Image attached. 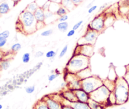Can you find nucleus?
<instances>
[{
	"label": "nucleus",
	"instance_id": "18",
	"mask_svg": "<svg viewBox=\"0 0 129 109\" xmlns=\"http://www.w3.org/2000/svg\"><path fill=\"white\" fill-rule=\"evenodd\" d=\"M88 103L90 107V109H104L105 107H106L105 105L99 103L91 98L89 100Z\"/></svg>",
	"mask_w": 129,
	"mask_h": 109
},
{
	"label": "nucleus",
	"instance_id": "42",
	"mask_svg": "<svg viewBox=\"0 0 129 109\" xmlns=\"http://www.w3.org/2000/svg\"><path fill=\"white\" fill-rule=\"evenodd\" d=\"M45 22H40V21H37V30L42 29L44 26H45Z\"/></svg>",
	"mask_w": 129,
	"mask_h": 109
},
{
	"label": "nucleus",
	"instance_id": "9",
	"mask_svg": "<svg viewBox=\"0 0 129 109\" xmlns=\"http://www.w3.org/2000/svg\"><path fill=\"white\" fill-rule=\"evenodd\" d=\"M94 53V45L90 44H83L78 45L77 44L74 49V54H81L90 58Z\"/></svg>",
	"mask_w": 129,
	"mask_h": 109
},
{
	"label": "nucleus",
	"instance_id": "27",
	"mask_svg": "<svg viewBox=\"0 0 129 109\" xmlns=\"http://www.w3.org/2000/svg\"><path fill=\"white\" fill-rule=\"evenodd\" d=\"M10 66V61L8 59H3L0 61V68L3 70H6L9 68Z\"/></svg>",
	"mask_w": 129,
	"mask_h": 109
},
{
	"label": "nucleus",
	"instance_id": "36",
	"mask_svg": "<svg viewBox=\"0 0 129 109\" xmlns=\"http://www.w3.org/2000/svg\"><path fill=\"white\" fill-rule=\"evenodd\" d=\"M35 89V87L34 85L30 86V87H27L25 88V92L28 93V94H31L34 92Z\"/></svg>",
	"mask_w": 129,
	"mask_h": 109
},
{
	"label": "nucleus",
	"instance_id": "41",
	"mask_svg": "<svg viewBox=\"0 0 129 109\" xmlns=\"http://www.w3.org/2000/svg\"><path fill=\"white\" fill-rule=\"evenodd\" d=\"M48 1H49V0H35V2L37 3L38 6H39V7H42V6L45 3L47 2Z\"/></svg>",
	"mask_w": 129,
	"mask_h": 109
},
{
	"label": "nucleus",
	"instance_id": "35",
	"mask_svg": "<svg viewBox=\"0 0 129 109\" xmlns=\"http://www.w3.org/2000/svg\"><path fill=\"white\" fill-rule=\"evenodd\" d=\"M68 45H66L65 46L63 47V49H62L61 51H60V54H59V58H63V57L66 54L67 52H68Z\"/></svg>",
	"mask_w": 129,
	"mask_h": 109
},
{
	"label": "nucleus",
	"instance_id": "32",
	"mask_svg": "<svg viewBox=\"0 0 129 109\" xmlns=\"http://www.w3.org/2000/svg\"><path fill=\"white\" fill-rule=\"evenodd\" d=\"M56 55H57V52H55L54 50H51L48 51L45 54V57H46L47 58H49V59L52 60V59H54V58H55Z\"/></svg>",
	"mask_w": 129,
	"mask_h": 109
},
{
	"label": "nucleus",
	"instance_id": "56",
	"mask_svg": "<svg viewBox=\"0 0 129 109\" xmlns=\"http://www.w3.org/2000/svg\"><path fill=\"white\" fill-rule=\"evenodd\" d=\"M2 56H3V52L0 50V59L2 58Z\"/></svg>",
	"mask_w": 129,
	"mask_h": 109
},
{
	"label": "nucleus",
	"instance_id": "50",
	"mask_svg": "<svg viewBox=\"0 0 129 109\" xmlns=\"http://www.w3.org/2000/svg\"><path fill=\"white\" fill-rule=\"evenodd\" d=\"M107 3H105V4H103V5H102V6L100 7L99 11H102V10H105V8L107 7Z\"/></svg>",
	"mask_w": 129,
	"mask_h": 109
},
{
	"label": "nucleus",
	"instance_id": "5",
	"mask_svg": "<svg viewBox=\"0 0 129 109\" xmlns=\"http://www.w3.org/2000/svg\"><path fill=\"white\" fill-rule=\"evenodd\" d=\"M110 92V91L103 85L98 89L89 94L90 98L107 106V100H108V98Z\"/></svg>",
	"mask_w": 129,
	"mask_h": 109
},
{
	"label": "nucleus",
	"instance_id": "15",
	"mask_svg": "<svg viewBox=\"0 0 129 109\" xmlns=\"http://www.w3.org/2000/svg\"><path fill=\"white\" fill-rule=\"evenodd\" d=\"M34 16L37 21L44 22L45 20V11L42 7H39L37 10L34 13Z\"/></svg>",
	"mask_w": 129,
	"mask_h": 109
},
{
	"label": "nucleus",
	"instance_id": "8",
	"mask_svg": "<svg viewBox=\"0 0 129 109\" xmlns=\"http://www.w3.org/2000/svg\"><path fill=\"white\" fill-rule=\"evenodd\" d=\"M105 15H104V14H101V15H98L96 17H94L93 19V20L89 23L88 27L92 29V30H95L98 33L102 32L105 29Z\"/></svg>",
	"mask_w": 129,
	"mask_h": 109
},
{
	"label": "nucleus",
	"instance_id": "22",
	"mask_svg": "<svg viewBox=\"0 0 129 109\" xmlns=\"http://www.w3.org/2000/svg\"><path fill=\"white\" fill-rule=\"evenodd\" d=\"M33 109H49L46 102L43 98L37 102Z\"/></svg>",
	"mask_w": 129,
	"mask_h": 109
},
{
	"label": "nucleus",
	"instance_id": "37",
	"mask_svg": "<svg viewBox=\"0 0 129 109\" xmlns=\"http://www.w3.org/2000/svg\"><path fill=\"white\" fill-rule=\"evenodd\" d=\"M59 75H60V74H57V73H51V74L48 76V79H49V81H54V79H56V78H57Z\"/></svg>",
	"mask_w": 129,
	"mask_h": 109
},
{
	"label": "nucleus",
	"instance_id": "13",
	"mask_svg": "<svg viewBox=\"0 0 129 109\" xmlns=\"http://www.w3.org/2000/svg\"><path fill=\"white\" fill-rule=\"evenodd\" d=\"M10 9L11 6L7 0H0V15L8 13Z\"/></svg>",
	"mask_w": 129,
	"mask_h": 109
},
{
	"label": "nucleus",
	"instance_id": "28",
	"mask_svg": "<svg viewBox=\"0 0 129 109\" xmlns=\"http://www.w3.org/2000/svg\"><path fill=\"white\" fill-rule=\"evenodd\" d=\"M60 6V4L51 2L49 10L50 11H51V12L54 13H55L57 12V11L58 10V9L59 8Z\"/></svg>",
	"mask_w": 129,
	"mask_h": 109
},
{
	"label": "nucleus",
	"instance_id": "12",
	"mask_svg": "<svg viewBox=\"0 0 129 109\" xmlns=\"http://www.w3.org/2000/svg\"><path fill=\"white\" fill-rule=\"evenodd\" d=\"M62 95L64 99L67 100L70 102H74L78 101L74 90L70 89H67L62 92Z\"/></svg>",
	"mask_w": 129,
	"mask_h": 109
},
{
	"label": "nucleus",
	"instance_id": "6",
	"mask_svg": "<svg viewBox=\"0 0 129 109\" xmlns=\"http://www.w3.org/2000/svg\"><path fill=\"white\" fill-rule=\"evenodd\" d=\"M99 33L88 27L84 35L78 41V45L90 44L94 45L98 39Z\"/></svg>",
	"mask_w": 129,
	"mask_h": 109
},
{
	"label": "nucleus",
	"instance_id": "17",
	"mask_svg": "<svg viewBox=\"0 0 129 109\" xmlns=\"http://www.w3.org/2000/svg\"><path fill=\"white\" fill-rule=\"evenodd\" d=\"M56 16H58L55 13L51 12L49 10L45 11V20H44V22H45V25L47 24H49L50 23H52V21H54L55 20V18Z\"/></svg>",
	"mask_w": 129,
	"mask_h": 109
},
{
	"label": "nucleus",
	"instance_id": "2",
	"mask_svg": "<svg viewBox=\"0 0 129 109\" xmlns=\"http://www.w3.org/2000/svg\"><path fill=\"white\" fill-rule=\"evenodd\" d=\"M88 67H90V58L81 54H73L67 63L66 71L77 74Z\"/></svg>",
	"mask_w": 129,
	"mask_h": 109
},
{
	"label": "nucleus",
	"instance_id": "46",
	"mask_svg": "<svg viewBox=\"0 0 129 109\" xmlns=\"http://www.w3.org/2000/svg\"><path fill=\"white\" fill-rule=\"evenodd\" d=\"M42 64H43L42 62H40V63H38L37 64L35 65V68H35V70H39V69H40V68L42 67Z\"/></svg>",
	"mask_w": 129,
	"mask_h": 109
},
{
	"label": "nucleus",
	"instance_id": "7",
	"mask_svg": "<svg viewBox=\"0 0 129 109\" xmlns=\"http://www.w3.org/2000/svg\"><path fill=\"white\" fill-rule=\"evenodd\" d=\"M65 81H66L68 89L76 90L81 88V80L77 76L76 74L66 72L65 76Z\"/></svg>",
	"mask_w": 129,
	"mask_h": 109
},
{
	"label": "nucleus",
	"instance_id": "20",
	"mask_svg": "<svg viewBox=\"0 0 129 109\" xmlns=\"http://www.w3.org/2000/svg\"><path fill=\"white\" fill-rule=\"evenodd\" d=\"M115 20V17L113 15H105V28H108L112 26L114 23Z\"/></svg>",
	"mask_w": 129,
	"mask_h": 109
},
{
	"label": "nucleus",
	"instance_id": "44",
	"mask_svg": "<svg viewBox=\"0 0 129 109\" xmlns=\"http://www.w3.org/2000/svg\"><path fill=\"white\" fill-rule=\"evenodd\" d=\"M44 53L42 51H37L35 53V54H34L35 58H41V57L44 56Z\"/></svg>",
	"mask_w": 129,
	"mask_h": 109
},
{
	"label": "nucleus",
	"instance_id": "23",
	"mask_svg": "<svg viewBox=\"0 0 129 109\" xmlns=\"http://www.w3.org/2000/svg\"><path fill=\"white\" fill-rule=\"evenodd\" d=\"M103 85L105 86L111 92H113L115 88V81H112L109 80L107 78L105 80L103 81Z\"/></svg>",
	"mask_w": 129,
	"mask_h": 109
},
{
	"label": "nucleus",
	"instance_id": "52",
	"mask_svg": "<svg viewBox=\"0 0 129 109\" xmlns=\"http://www.w3.org/2000/svg\"><path fill=\"white\" fill-rule=\"evenodd\" d=\"M94 1H91V3H89L88 4V5H87V6H86V7H87V8H88V9H89V8H91V7L92 6H93V3H94Z\"/></svg>",
	"mask_w": 129,
	"mask_h": 109
},
{
	"label": "nucleus",
	"instance_id": "4",
	"mask_svg": "<svg viewBox=\"0 0 129 109\" xmlns=\"http://www.w3.org/2000/svg\"><path fill=\"white\" fill-rule=\"evenodd\" d=\"M103 85V80L97 76H93L81 80V88L89 94Z\"/></svg>",
	"mask_w": 129,
	"mask_h": 109
},
{
	"label": "nucleus",
	"instance_id": "57",
	"mask_svg": "<svg viewBox=\"0 0 129 109\" xmlns=\"http://www.w3.org/2000/svg\"><path fill=\"white\" fill-rule=\"evenodd\" d=\"M120 109H127V108L125 107H122Z\"/></svg>",
	"mask_w": 129,
	"mask_h": 109
},
{
	"label": "nucleus",
	"instance_id": "40",
	"mask_svg": "<svg viewBox=\"0 0 129 109\" xmlns=\"http://www.w3.org/2000/svg\"><path fill=\"white\" fill-rule=\"evenodd\" d=\"M50 3H51V1L49 0V1H48L47 2L45 3V4H44V5H43L42 6V8L43 10H44V11H47V10H49V7H50Z\"/></svg>",
	"mask_w": 129,
	"mask_h": 109
},
{
	"label": "nucleus",
	"instance_id": "55",
	"mask_svg": "<svg viewBox=\"0 0 129 109\" xmlns=\"http://www.w3.org/2000/svg\"><path fill=\"white\" fill-rule=\"evenodd\" d=\"M125 69H126V71L128 72L129 71V64H128V65H127L125 66Z\"/></svg>",
	"mask_w": 129,
	"mask_h": 109
},
{
	"label": "nucleus",
	"instance_id": "54",
	"mask_svg": "<svg viewBox=\"0 0 129 109\" xmlns=\"http://www.w3.org/2000/svg\"><path fill=\"white\" fill-rule=\"evenodd\" d=\"M67 85H68V84H67L66 81H64L63 83H62L61 87L62 88H65L66 87H67Z\"/></svg>",
	"mask_w": 129,
	"mask_h": 109
},
{
	"label": "nucleus",
	"instance_id": "30",
	"mask_svg": "<svg viewBox=\"0 0 129 109\" xmlns=\"http://www.w3.org/2000/svg\"><path fill=\"white\" fill-rule=\"evenodd\" d=\"M21 49V45L20 43H15L11 47V51L13 53H16Z\"/></svg>",
	"mask_w": 129,
	"mask_h": 109
},
{
	"label": "nucleus",
	"instance_id": "51",
	"mask_svg": "<svg viewBox=\"0 0 129 109\" xmlns=\"http://www.w3.org/2000/svg\"><path fill=\"white\" fill-rule=\"evenodd\" d=\"M62 109H73L71 105H63Z\"/></svg>",
	"mask_w": 129,
	"mask_h": 109
},
{
	"label": "nucleus",
	"instance_id": "45",
	"mask_svg": "<svg viewBox=\"0 0 129 109\" xmlns=\"http://www.w3.org/2000/svg\"><path fill=\"white\" fill-rule=\"evenodd\" d=\"M75 32H76V30H73V29L70 30L68 32V34H67V37H70L73 36V35L75 34Z\"/></svg>",
	"mask_w": 129,
	"mask_h": 109
},
{
	"label": "nucleus",
	"instance_id": "53",
	"mask_svg": "<svg viewBox=\"0 0 129 109\" xmlns=\"http://www.w3.org/2000/svg\"><path fill=\"white\" fill-rule=\"evenodd\" d=\"M51 2H53V3H59V4H60L61 3L62 1V0H50Z\"/></svg>",
	"mask_w": 129,
	"mask_h": 109
},
{
	"label": "nucleus",
	"instance_id": "31",
	"mask_svg": "<svg viewBox=\"0 0 129 109\" xmlns=\"http://www.w3.org/2000/svg\"><path fill=\"white\" fill-rule=\"evenodd\" d=\"M10 31L8 30H4L2 32L0 33V41L5 40V39H7L9 37V36H10Z\"/></svg>",
	"mask_w": 129,
	"mask_h": 109
},
{
	"label": "nucleus",
	"instance_id": "39",
	"mask_svg": "<svg viewBox=\"0 0 129 109\" xmlns=\"http://www.w3.org/2000/svg\"><path fill=\"white\" fill-rule=\"evenodd\" d=\"M83 24V20H81V21H78V23H76L75 25L73 26V29H73V30H78V29H79V28H80V26H81Z\"/></svg>",
	"mask_w": 129,
	"mask_h": 109
},
{
	"label": "nucleus",
	"instance_id": "47",
	"mask_svg": "<svg viewBox=\"0 0 129 109\" xmlns=\"http://www.w3.org/2000/svg\"><path fill=\"white\" fill-rule=\"evenodd\" d=\"M71 1H73V3L75 5V6H78V5H79V4L81 3L84 0H71Z\"/></svg>",
	"mask_w": 129,
	"mask_h": 109
},
{
	"label": "nucleus",
	"instance_id": "34",
	"mask_svg": "<svg viewBox=\"0 0 129 109\" xmlns=\"http://www.w3.org/2000/svg\"><path fill=\"white\" fill-rule=\"evenodd\" d=\"M53 32H54L53 29H48V30H44V32H42L40 34V35L42 37H49L51 35L53 34Z\"/></svg>",
	"mask_w": 129,
	"mask_h": 109
},
{
	"label": "nucleus",
	"instance_id": "21",
	"mask_svg": "<svg viewBox=\"0 0 129 109\" xmlns=\"http://www.w3.org/2000/svg\"><path fill=\"white\" fill-rule=\"evenodd\" d=\"M60 5L65 7L69 11L73 10L76 6L71 0H62Z\"/></svg>",
	"mask_w": 129,
	"mask_h": 109
},
{
	"label": "nucleus",
	"instance_id": "49",
	"mask_svg": "<svg viewBox=\"0 0 129 109\" xmlns=\"http://www.w3.org/2000/svg\"><path fill=\"white\" fill-rule=\"evenodd\" d=\"M123 78H124V79H125L126 81L127 82V83H128V85L129 86V71L126 73L125 75L124 76V77H123Z\"/></svg>",
	"mask_w": 129,
	"mask_h": 109
},
{
	"label": "nucleus",
	"instance_id": "19",
	"mask_svg": "<svg viewBox=\"0 0 129 109\" xmlns=\"http://www.w3.org/2000/svg\"><path fill=\"white\" fill-rule=\"evenodd\" d=\"M118 77L117 74V72H116L115 68H114L113 66L110 67L109 72H108L107 79L110 81H116L117 79H118Z\"/></svg>",
	"mask_w": 129,
	"mask_h": 109
},
{
	"label": "nucleus",
	"instance_id": "1",
	"mask_svg": "<svg viewBox=\"0 0 129 109\" xmlns=\"http://www.w3.org/2000/svg\"><path fill=\"white\" fill-rule=\"evenodd\" d=\"M37 23L33 13L26 10H23L20 14L17 23L19 25V30L23 34L29 35L37 31Z\"/></svg>",
	"mask_w": 129,
	"mask_h": 109
},
{
	"label": "nucleus",
	"instance_id": "24",
	"mask_svg": "<svg viewBox=\"0 0 129 109\" xmlns=\"http://www.w3.org/2000/svg\"><path fill=\"white\" fill-rule=\"evenodd\" d=\"M117 105V98H116L114 92H110L109 95V97L108 98V100H107V105Z\"/></svg>",
	"mask_w": 129,
	"mask_h": 109
},
{
	"label": "nucleus",
	"instance_id": "25",
	"mask_svg": "<svg viewBox=\"0 0 129 109\" xmlns=\"http://www.w3.org/2000/svg\"><path fill=\"white\" fill-rule=\"evenodd\" d=\"M39 7V6H38L37 3L35 1H33V2L30 3V4H28V5H27V6H26V8L25 10L34 13L37 10V8Z\"/></svg>",
	"mask_w": 129,
	"mask_h": 109
},
{
	"label": "nucleus",
	"instance_id": "48",
	"mask_svg": "<svg viewBox=\"0 0 129 109\" xmlns=\"http://www.w3.org/2000/svg\"><path fill=\"white\" fill-rule=\"evenodd\" d=\"M6 42H7V39H5V40H3L0 41V48H2L6 45Z\"/></svg>",
	"mask_w": 129,
	"mask_h": 109
},
{
	"label": "nucleus",
	"instance_id": "11",
	"mask_svg": "<svg viewBox=\"0 0 129 109\" xmlns=\"http://www.w3.org/2000/svg\"><path fill=\"white\" fill-rule=\"evenodd\" d=\"M74 91L78 101L81 102H84V103H88L89 100L90 99V95L89 93L83 90L82 88L76 90Z\"/></svg>",
	"mask_w": 129,
	"mask_h": 109
},
{
	"label": "nucleus",
	"instance_id": "26",
	"mask_svg": "<svg viewBox=\"0 0 129 109\" xmlns=\"http://www.w3.org/2000/svg\"><path fill=\"white\" fill-rule=\"evenodd\" d=\"M69 28V24L67 21L59 22L57 25V29L61 32H66Z\"/></svg>",
	"mask_w": 129,
	"mask_h": 109
},
{
	"label": "nucleus",
	"instance_id": "58",
	"mask_svg": "<svg viewBox=\"0 0 129 109\" xmlns=\"http://www.w3.org/2000/svg\"><path fill=\"white\" fill-rule=\"evenodd\" d=\"M2 108H3V106L0 104V109H2Z\"/></svg>",
	"mask_w": 129,
	"mask_h": 109
},
{
	"label": "nucleus",
	"instance_id": "29",
	"mask_svg": "<svg viewBox=\"0 0 129 109\" xmlns=\"http://www.w3.org/2000/svg\"><path fill=\"white\" fill-rule=\"evenodd\" d=\"M68 11H68L65 7H64V6H62V5H60V7H59V8L58 9V10L57 11V12L55 13V14H56L58 16H62V15H66V14L68 13Z\"/></svg>",
	"mask_w": 129,
	"mask_h": 109
},
{
	"label": "nucleus",
	"instance_id": "43",
	"mask_svg": "<svg viewBox=\"0 0 129 109\" xmlns=\"http://www.w3.org/2000/svg\"><path fill=\"white\" fill-rule=\"evenodd\" d=\"M97 8H98L97 5H93V6H92L91 7L89 8L88 9V13L91 14L92 13H93L96 10Z\"/></svg>",
	"mask_w": 129,
	"mask_h": 109
},
{
	"label": "nucleus",
	"instance_id": "38",
	"mask_svg": "<svg viewBox=\"0 0 129 109\" xmlns=\"http://www.w3.org/2000/svg\"><path fill=\"white\" fill-rule=\"evenodd\" d=\"M68 16L66 14V15H62V16H59L57 20L59 21V22H64V21H66L67 20H68Z\"/></svg>",
	"mask_w": 129,
	"mask_h": 109
},
{
	"label": "nucleus",
	"instance_id": "3",
	"mask_svg": "<svg viewBox=\"0 0 129 109\" xmlns=\"http://www.w3.org/2000/svg\"><path fill=\"white\" fill-rule=\"evenodd\" d=\"M113 92L117 98V105L125 104L129 100V86L124 78H118Z\"/></svg>",
	"mask_w": 129,
	"mask_h": 109
},
{
	"label": "nucleus",
	"instance_id": "33",
	"mask_svg": "<svg viewBox=\"0 0 129 109\" xmlns=\"http://www.w3.org/2000/svg\"><path fill=\"white\" fill-rule=\"evenodd\" d=\"M30 58H31L30 53L29 52L25 53L22 56L23 63H25V64H27V63H28L30 61Z\"/></svg>",
	"mask_w": 129,
	"mask_h": 109
},
{
	"label": "nucleus",
	"instance_id": "14",
	"mask_svg": "<svg viewBox=\"0 0 129 109\" xmlns=\"http://www.w3.org/2000/svg\"><path fill=\"white\" fill-rule=\"evenodd\" d=\"M76 75L81 80L86 79V78L91 76L92 73L90 67H88V68H85V69H83V70H81V71L78 72L76 74Z\"/></svg>",
	"mask_w": 129,
	"mask_h": 109
},
{
	"label": "nucleus",
	"instance_id": "16",
	"mask_svg": "<svg viewBox=\"0 0 129 109\" xmlns=\"http://www.w3.org/2000/svg\"><path fill=\"white\" fill-rule=\"evenodd\" d=\"M73 109H90L88 103H84L79 101L74 102H70V105Z\"/></svg>",
	"mask_w": 129,
	"mask_h": 109
},
{
	"label": "nucleus",
	"instance_id": "10",
	"mask_svg": "<svg viewBox=\"0 0 129 109\" xmlns=\"http://www.w3.org/2000/svg\"><path fill=\"white\" fill-rule=\"evenodd\" d=\"M43 99L45 101L49 109H62V103L60 102H57L53 99L52 97H50V95L45 96V97L43 98Z\"/></svg>",
	"mask_w": 129,
	"mask_h": 109
}]
</instances>
